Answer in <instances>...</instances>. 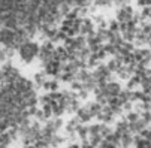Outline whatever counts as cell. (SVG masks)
<instances>
[{"label":"cell","mask_w":151,"mask_h":148,"mask_svg":"<svg viewBox=\"0 0 151 148\" xmlns=\"http://www.w3.org/2000/svg\"><path fill=\"white\" fill-rule=\"evenodd\" d=\"M68 148H81V144H78V142H70V144L68 145Z\"/></svg>","instance_id":"obj_1"}]
</instances>
